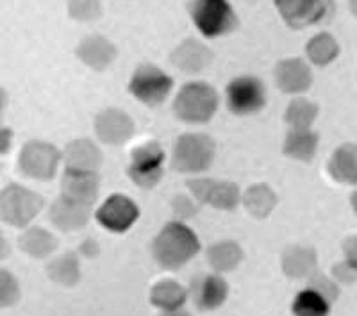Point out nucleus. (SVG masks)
I'll return each instance as SVG.
<instances>
[{"instance_id": "1", "label": "nucleus", "mask_w": 357, "mask_h": 316, "mask_svg": "<svg viewBox=\"0 0 357 316\" xmlns=\"http://www.w3.org/2000/svg\"><path fill=\"white\" fill-rule=\"evenodd\" d=\"M200 250L199 238L183 222H170L152 241V255L159 266L177 270L190 263Z\"/></svg>"}, {"instance_id": "2", "label": "nucleus", "mask_w": 357, "mask_h": 316, "mask_svg": "<svg viewBox=\"0 0 357 316\" xmlns=\"http://www.w3.org/2000/svg\"><path fill=\"white\" fill-rule=\"evenodd\" d=\"M218 110V95L207 82L183 86L174 102L175 116L188 123H206Z\"/></svg>"}, {"instance_id": "3", "label": "nucleus", "mask_w": 357, "mask_h": 316, "mask_svg": "<svg viewBox=\"0 0 357 316\" xmlns=\"http://www.w3.org/2000/svg\"><path fill=\"white\" fill-rule=\"evenodd\" d=\"M190 15L206 38H218L238 27V17L229 0H193Z\"/></svg>"}, {"instance_id": "4", "label": "nucleus", "mask_w": 357, "mask_h": 316, "mask_svg": "<svg viewBox=\"0 0 357 316\" xmlns=\"http://www.w3.org/2000/svg\"><path fill=\"white\" fill-rule=\"evenodd\" d=\"M216 146L206 134H183L174 149V168L183 174H200L211 167Z\"/></svg>"}, {"instance_id": "5", "label": "nucleus", "mask_w": 357, "mask_h": 316, "mask_svg": "<svg viewBox=\"0 0 357 316\" xmlns=\"http://www.w3.org/2000/svg\"><path fill=\"white\" fill-rule=\"evenodd\" d=\"M41 195L18 184H11L0 195V216L9 225L25 227L43 207Z\"/></svg>"}, {"instance_id": "6", "label": "nucleus", "mask_w": 357, "mask_h": 316, "mask_svg": "<svg viewBox=\"0 0 357 316\" xmlns=\"http://www.w3.org/2000/svg\"><path fill=\"white\" fill-rule=\"evenodd\" d=\"M174 88V79L154 65H142L136 68L129 82V91L146 105H159L165 102Z\"/></svg>"}, {"instance_id": "7", "label": "nucleus", "mask_w": 357, "mask_h": 316, "mask_svg": "<svg viewBox=\"0 0 357 316\" xmlns=\"http://www.w3.org/2000/svg\"><path fill=\"white\" fill-rule=\"evenodd\" d=\"M165 150L155 142L143 143L136 146L130 154V165L127 174L139 188L151 190L161 181Z\"/></svg>"}, {"instance_id": "8", "label": "nucleus", "mask_w": 357, "mask_h": 316, "mask_svg": "<svg viewBox=\"0 0 357 316\" xmlns=\"http://www.w3.org/2000/svg\"><path fill=\"white\" fill-rule=\"evenodd\" d=\"M225 100H227L229 111L238 116L259 113L266 102L263 82L252 75L234 79L225 89Z\"/></svg>"}, {"instance_id": "9", "label": "nucleus", "mask_w": 357, "mask_h": 316, "mask_svg": "<svg viewBox=\"0 0 357 316\" xmlns=\"http://www.w3.org/2000/svg\"><path fill=\"white\" fill-rule=\"evenodd\" d=\"M275 8L291 29L320 24L334 11L333 0H275Z\"/></svg>"}, {"instance_id": "10", "label": "nucleus", "mask_w": 357, "mask_h": 316, "mask_svg": "<svg viewBox=\"0 0 357 316\" xmlns=\"http://www.w3.org/2000/svg\"><path fill=\"white\" fill-rule=\"evenodd\" d=\"M61 161V154L47 142H31L20 152V168L29 177L38 181H49L56 175Z\"/></svg>"}, {"instance_id": "11", "label": "nucleus", "mask_w": 357, "mask_h": 316, "mask_svg": "<svg viewBox=\"0 0 357 316\" xmlns=\"http://www.w3.org/2000/svg\"><path fill=\"white\" fill-rule=\"evenodd\" d=\"M188 188L199 202L209 204L222 211L234 209L241 200L240 188L227 181H213V179H191Z\"/></svg>"}, {"instance_id": "12", "label": "nucleus", "mask_w": 357, "mask_h": 316, "mask_svg": "<svg viewBox=\"0 0 357 316\" xmlns=\"http://www.w3.org/2000/svg\"><path fill=\"white\" fill-rule=\"evenodd\" d=\"M139 216L138 206L126 195H111L97 211V220L102 227L111 232H126L132 227Z\"/></svg>"}, {"instance_id": "13", "label": "nucleus", "mask_w": 357, "mask_h": 316, "mask_svg": "<svg viewBox=\"0 0 357 316\" xmlns=\"http://www.w3.org/2000/svg\"><path fill=\"white\" fill-rule=\"evenodd\" d=\"M190 295L199 311H215L227 299L229 286L216 273H202L191 280Z\"/></svg>"}, {"instance_id": "14", "label": "nucleus", "mask_w": 357, "mask_h": 316, "mask_svg": "<svg viewBox=\"0 0 357 316\" xmlns=\"http://www.w3.org/2000/svg\"><path fill=\"white\" fill-rule=\"evenodd\" d=\"M95 130L100 142L106 145H122L132 138L134 122L132 118L120 110L102 111L95 120Z\"/></svg>"}, {"instance_id": "15", "label": "nucleus", "mask_w": 357, "mask_h": 316, "mask_svg": "<svg viewBox=\"0 0 357 316\" xmlns=\"http://www.w3.org/2000/svg\"><path fill=\"white\" fill-rule=\"evenodd\" d=\"M61 186L63 197L91 207L98 197V175L97 172L68 170L66 168Z\"/></svg>"}, {"instance_id": "16", "label": "nucleus", "mask_w": 357, "mask_h": 316, "mask_svg": "<svg viewBox=\"0 0 357 316\" xmlns=\"http://www.w3.org/2000/svg\"><path fill=\"white\" fill-rule=\"evenodd\" d=\"M275 81L284 93H304L311 88L312 75L309 66L298 57L282 59L275 66Z\"/></svg>"}, {"instance_id": "17", "label": "nucleus", "mask_w": 357, "mask_h": 316, "mask_svg": "<svg viewBox=\"0 0 357 316\" xmlns=\"http://www.w3.org/2000/svg\"><path fill=\"white\" fill-rule=\"evenodd\" d=\"M172 63L186 73H199L211 65L213 52L197 40H186L170 56Z\"/></svg>"}, {"instance_id": "18", "label": "nucleus", "mask_w": 357, "mask_h": 316, "mask_svg": "<svg viewBox=\"0 0 357 316\" xmlns=\"http://www.w3.org/2000/svg\"><path fill=\"white\" fill-rule=\"evenodd\" d=\"M50 220L57 229L70 232L84 227L89 220V206L73 202L66 197H59L50 207Z\"/></svg>"}, {"instance_id": "19", "label": "nucleus", "mask_w": 357, "mask_h": 316, "mask_svg": "<svg viewBox=\"0 0 357 316\" xmlns=\"http://www.w3.org/2000/svg\"><path fill=\"white\" fill-rule=\"evenodd\" d=\"M77 57L89 68L102 72L116 57V47L104 36H88L77 47Z\"/></svg>"}, {"instance_id": "20", "label": "nucleus", "mask_w": 357, "mask_h": 316, "mask_svg": "<svg viewBox=\"0 0 357 316\" xmlns=\"http://www.w3.org/2000/svg\"><path fill=\"white\" fill-rule=\"evenodd\" d=\"M280 263H282V272L289 279H309L317 272L318 255L314 248L293 245L282 252Z\"/></svg>"}, {"instance_id": "21", "label": "nucleus", "mask_w": 357, "mask_h": 316, "mask_svg": "<svg viewBox=\"0 0 357 316\" xmlns=\"http://www.w3.org/2000/svg\"><path fill=\"white\" fill-rule=\"evenodd\" d=\"M65 163L68 170L97 172L102 165V154L93 142L89 140H75L65 149Z\"/></svg>"}, {"instance_id": "22", "label": "nucleus", "mask_w": 357, "mask_h": 316, "mask_svg": "<svg viewBox=\"0 0 357 316\" xmlns=\"http://www.w3.org/2000/svg\"><path fill=\"white\" fill-rule=\"evenodd\" d=\"M331 177L336 179L337 183L357 186V145L356 143H345L331 158L329 165Z\"/></svg>"}, {"instance_id": "23", "label": "nucleus", "mask_w": 357, "mask_h": 316, "mask_svg": "<svg viewBox=\"0 0 357 316\" xmlns=\"http://www.w3.org/2000/svg\"><path fill=\"white\" fill-rule=\"evenodd\" d=\"M284 154L296 161H311L318 152V134L307 129H289L284 140Z\"/></svg>"}, {"instance_id": "24", "label": "nucleus", "mask_w": 357, "mask_h": 316, "mask_svg": "<svg viewBox=\"0 0 357 316\" xmlns=\"http://www.w3.org/2000/svg\"><path fill=\"white\" fill-rule=\"evenodd\" d=\"M207 263L209 266L218 273L232 272L238 268V264L243 261V250L236 241L225 239V241H218L213 243L211 247L207 248Z\"/></svg>"}, {"instance_id": "25", "label": "nucleus", "mask_w": 357, "mask_h": 316, "mask_svg": "<svg viewBox=\"0 0 357 316\" xmlns=\"http://www.w3.org/2000/svg\"><path fill=\"white\" fill-rule=\"evenodd\" d=\"M188 292L183 288L177 280H161L152 288L151 300L155 308L162 309V311H175V309H183L186 304Z\"/></svg>"}, {"instance_id": "26", "label": "nucleus", "mask_w": 357, "mask_h": 316, "mask_svg": "<svg viewBox=\"0 0 357 316\" xmlns=\"http://www.w3.org/2000/svg\"><path fill=\"white\" fill-rule=\"evenodd\" d=\"M22 250L29 254L31 257L36 259H43L47 255L52 254L57 248V239L52 232L45 231L41 227H31L20 236L18 239Z\"/></svg>"}, {"instance_id": "27", "label": "nucleus", "mask_w": 357, "mask_h": 316, "mask_svg": "<svg viewBox=\"0 0 357 316\" xmlns=\"http://www.w3.org/2000/svg\"><path fill=\"white\" fill-rule=\"evenodd\" d=\"M243 204L254 218H266L277 206V197L266 184H254L243 193Z\"/></svg>"}, {"instance_id": "28", "label": "nucleus", "mask_w": 357, "mask_h": 316, "mask_svg": "<svg viewBox=\"0 0 357 316\" xmlns=\"http://www.w3.org/2000/svg\"><path fill=\"white\" fill-rule=\"evenodd\" d=\"M47 273L54 283L61 284V286H75L81 279V268H79V257L75 252H66L61 257L54 259L47 266Z\"/></svg>"}, {"instance_id": "29", "label": "nucleus", "mask_w": 357, "mask_h": 316, "mask_svg": "<svg viewBox=\"0 0 357 316\" xmlns=\"http://www.w3.org/2000/svg\"><path fill=\"white\" fill-rule=\"evenodd\" d=\"M305 52H307L311 63L318 66H325L331 65L336 59L337 54H340V45L329 33H320L309 40Z\"/></svg>"}, {"instance_id": "30", "label": "nucleus", "mask_w": 357, "mask_h": 316, "mask_svg": "<svg viewBox=\"0 0 357 316\" xmlns=\"http://www.w3.org/2000/svg\"><path fill=\"white\" fill-rule=\"evenodd\" d=\"M291 309L295 316H327L331 311V302L314 289L307 288L295 296Z\"/></svg>"}, {"instance_id": "31", "label": "nucleus", "mask_w": 357, "mask_h": 316, "mask_svg": "<svg viewBox=\"0 0 357 316\" xmlns=\"http://www.w3.org/2000/svg\"><path fill=\"white\" fill-rule=\"evenodd\" d=\"M318 116V105L307 98H295L286 110V122L291 129H307Z\"/></svg>"}, {"instance_id": "32", "label": "nucleus", "mask_w": 357, "mask_h": 316, "mask_svg": "<svg viewBox=\"0 0 357 316\" xmlns=\"http://www.w3.org/2000/svg\"><path fill=\"white\" fill-rule=\"evenodd\" d=\"M68 13L73 20L91 22L100 17V0H68Z\"/></svg>"}, {"instance_id": "33", "label": "nucleus", "mask_w": 357, "mask_h": 316, "mask_svg": "<svg viewBox=\"0 0 357 316\" xmlns=\"http://www.w3.org/2000/svg\"><path fill=\"white\" fill-rule=\"evenodd\" d=\"M309 286L307 288L314 289L317 293H320L325 300H329L331 304H333L334 300L340 296V288H337V284L334 283L333 279L325 276L321 272H314L311 277H309Z\"/></svg>"}, {"instance_id": "34", "label": "nucleus", "mask_w": 357, "mask_h": 316, "mask_svg": "<svg viewBox=\"0 0 357 316\" xmlns=\"http://www.w3.org/2000/svg\"><path fill=\"white\" fill-rule=\"evenodd\" d=\"M18 299H20V288H18L17 279L8 270H2L0 272V306L9 308L17 304Z\"/></svg>"}, {"instance_id": "35", "label": "nucleus", "mask_w": 357, "mask_h": 316, "mask_svg": "<svg viewBox=\"0 0 357 316\" xmlns=\"http://www.w3.org/2000/svg\"><path fill=\"white\" fill-rule=\"evenodd\" d=\"M333 276L334 279L340 280V283L352 284L357 280V268L345 259V261H341V263L334 264Z\"/></svg>"}, {"instance_id": "36", "label": "nucleus", "mask_w": 357, "mask_h": 316, "mask_svg": "<svg viewBox=\"0 0 357 316\" xmlns=\"http://www.w3.org/2000/svg\"><path fill=\"white\" fill-rule=\"evenodd\" d=\"M174 209H175V215H177L178 218H191V216L195 215L197 207L190 199L177 197V200L174 202Z\"/></svg>"}, {"instance_id": "37", "label": "nucleus", "mask_w": 357, "mask_h": 316, "mask_svg": "<svg viewBox=\"0 0 357 316\" xmlns=\"http://www.w3.org/2000/svg\"><path fill=\"white\" fill-rule=\"evenodd\" d=\"M343 252H345V259L357 268V236H350L343 243Z\"/></svg>"}, {"instance_id": "38", "label": "nucleus", "mask_w": 357, "mask_h": 316, "mask_svg": "<svg viewBox=\"0 0 357 316\" xmlns=\"http://www.w3.org/2000/svg\"><path fill=\"white\" fill-rule=\"evenodd\" d=\"M161 316H191L190 313L184 309H175V311H162Z\"/></svg>"}, {"instance_id": "39", "label": "nucleus", "mask_w": 357, "mask_h": 316, "mask_svg": "<svg viewBox=\"0 0 357 316\" xmlns=\"http://www.w3.org/2000/svg\"><path fill=\"white\" fill-rule=\"evenodd\" d=\"M350 11L357 17V0H350Z\"/></svg>"}, {"instance_id": "40", "label": "nucleus", "mask_w": 357, "mask_h": 316, "mask_svg": "<svg viewBox=\"0 0 357 316\" xmlns=\"http://www.w3.org/2000/svg\"><path fill=\"white\" fill-rule=\"evenodd\" d=\"M352 207H354V211H356V215H357V191L352 195Z\"/></svg>"}, {"instance_id": "41", "label": "nucleus", "mask_w": 357, "mask_h": 316, "mask_svg": "<svg viewBox=\"0 0 357 316\" xmlns=\"http://www.w3.org/2000/svg\"><path fill=\"white\" fill-rule=\"evenodd\" d=\"M247 2H257V0H247Z\"/></svg>"}]
</instances>
